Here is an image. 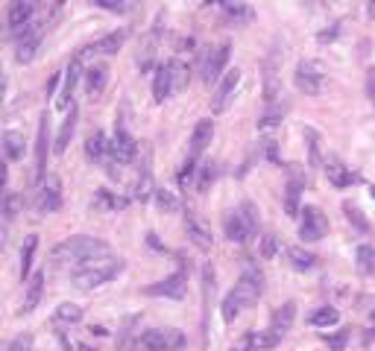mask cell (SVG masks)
<instances>
[{"mask_svg":"<svg viewBox=\"0 0 375 351\" xmlns=\"http://www.w3.org/2000/svg\"><path fill=\"white\" fill-rule=\"evenodd\" d=\"M79 351H94V348H88V345H82V348H79Z\"/></svg>","mask_w":375,"mask_h":351,"instance_id":"91938a15","label":"cell"},{"mask_svg":"<svg viewBox=\"0 0 375 351\" xmlns=\"http://www.w3.org/2000/svg\"><path fill=\"white\" fill-rule=\"evenodd\" d=\"M168 65H170L173 91H182V88L188 85V79H191V74H188V65H185V62H179V59H173V62H168Z\"/></svg>","mask_w":375,"mask_h":351,"instance_id":"60d3db41","label":"cell"},{"mask_svg":"<svg viewBox=\"0 0 375 351\" xmlns=\"http://www.w3.org/2000/svg\"><path fill=\"white\" fill-rule=\"evenodd\" d=\"M47 152H50V126H47V115H41L38 120V138H35V179L41 181L47 173Z\"/></svg>","mask_w":375,"mask_h":351,"instance_id":"2e32d148","label":"cell"},{"mask_svg":"<svg viewBox=\"0 0 375 351\" xmlns=\"http://www.w3.org/2000/svg\"><path fill=\"white\" fill-rule=\"evenodd\" d=\"M185 287H188V272L179 270L168 278L156 281V284L144 287V296H156V299H182L185 296Z\"/></svg>","mask_w":375,"mask_h":351,"instance_id":"ba28073f","label":"cell"},{"mask_svg":"<svg viewBox=\"0 0 375 351\" xmlns=\"http://www.w3.org/2000/svg\"><path fill=\"white\" fill-rule=\"evenodd\" d=\"M238 85H241V70L234 67V70H229V74L217 82V91L212 97V111H214V115H223V111L229 108V103L234 100V91H238Z\"/></svg>","mask_w":375,"mask_h":351,"instance_id":"8fae6325","label":"cell"},{"mask_svg":"<svg viewBox=\"0 0 375 351\" xmlns=\"http://www.w3.org/2000/svg\"><path fill=\"white\" fill-rule=\"evenodd\" d=\"M159 35H161V26L156 24V26H152V30L141 38V44H138V56H135V62H138V70H141V74H147V70H152V65H156Z\"/></svg>","mask_w":375,"mask_h":351,"instance_id":"4fadbf2b","label":"cell"},{"mask_svg":"<svg viewBox=\"0 0 375 351\" xmlns=\"http://www.w3.org/2000/svg\"><path fill=\"white\" fill-rule=\"evenodd\" d=\"M38 0H12L6 9V24L9 33H21L26 24H33V12H35Z\"/></svg>","mask_w":375,"mask_h":351,"instance_id":"5bb4252c","label":"cell"},{"mask_svg":"<svg viewBox=\"0 0 375 351\" xmlns=\"http://www.w3.org/2000/svg\"><path fill=\"white\" fill-rule=\"evenodd\" d=\"M112 255V246L100 237H88V234H77V237H67L59 246H53L50 258H53V266L59 270H77V266L88 263L94 258H106Z\"/></svg>","mask_w":375,"mask_h":351,"instance_id":"6da1fadb","label":"cell"},{"mask_svg":"<svg viewBox=\"0 0 375 351\" xmlns=\"http://www.w3.org/2000/svg\"><path fill=\"white\" fill-rule=\"evenodd\" d=\"M279 237L276 234H264V240H261V258H276L279 255Z\"/></svg>","mask_w":375,"mask_h":351,"instance_id":"816d5d0a","label":"cell"},{"mask_svg":"<svg viewBox=\"0 0 375 351\" xmlns=\"http://www.w3.org/2000/svg\"><path fill=\"white\" fill-rule=\"evenodd\" d=\"M326 231H328V222L323 217V211L314 208V205H305L302 208V222H299V237L305 243H317V240H323Z\"/></svg>","mask_w":375,"mask_h":351,"instance_id":"9c48e42d","label":"cell"},{"mask_svg":"<svg viewBox=\"0 0 375 351\" xmlns=\"http://www.w3.org/2000/svg\"><path fill=\"white\" fill-rule=\"evenodd\" d=\"M185 231H188V237H191V243L197 246V249H202V252H208L212 249V231H208V226L197 217V214H185Z\"/></svg>","mask_w":375,"mask_h":351,"instance_id":"ffe728a7","label":"cell"},{"mask_svg":"<svg viewBox=\"0 0 375 351\" xmlns=\"http://www.w3.org/2000/svg\"><path fill=\"white\" fill-rule=\"evenodd\" d=\"M214 179H217V164H214V161L202 164L200 179H197V190H200V193H205L208 188H212V181H214Z\"/></svg>","mask_w":375,"mask_h":351,"instance_id":"f6af8a7d","label":"cell"},{"mask_svg":"<svg viewBox=\"0 0 375 351\" xmlns=\"http://www.w3.org/2000/svg\"><path fill=\"white\" fill-rule=\"evenodd\" d=\"M156 205L164 211V214H173V211H179V199H176L170 190H164V188H156Z\"/></svg>","mask_w":375,"mask_h":351,"instance_id":"ee69618b","label":"cell"},{"mask_svg":"<svg viewBox=\"0 0 375 351\" xmlns=\"http://www.w3.org/2000/svg\"><path fill=\"white\" fill-rule=\"evenodd\" d=\"M3 152H6V161H21L24 158V135L15 129H6L3 132Z\"/></svg>","mask_w":375,"mask_h":351,"instance_id":"1f68e13d","label":"cell"},{"mask_svg":"<svg viewBox=\"0 0 375 351\" xmlns=\"http://www.w3.org/2000/svg\"><path fill=\"white\" fill-rule=\"evenodd\" d=\"M287 103L276 100V103H267V111L258 117V132H267V129H276V126H282L285 115H287Z\"/></svg>","mask_w":375,"mask_h":351,"instance_id":"484cf974","label":"cell"},{"mask_svg":"<svg viewBox=\"0 0 375 351\" xmlns=\"http://www.w3.org/2000/svg\"><path fill=\"white\" fill-rule=\"evenodd\" d=\"M118 272H123V261L106 255V258H94L88 263L77 266V270H71V281H74V287H79V290H94V287L109 284Z\"/></svg>","mask_w":375,"mask_h":351,"instance_id":"7a4b0ae2","label":"cell"},{"mask_svg":"<svg viewBox=\"0 0 375 351\" xmlns=\"http://www.w3.org/2000/svg\"><path fill=\"white\" fill-rule=\"evenodd\" d=\"M212 138H214V123L212 120H200L197 126H193V135H191V156L200 158Z\"/></svg>","mask_w":375,"mask_h":351,"instance_id":"4316f807","label":"cell"},{"mask_svg":"<svg viewBox=\"0 0 375 351\" xmlns=\"http://www.w3.org/2000/svg\"><path fill=\"white\" fill-rule=\"evenodd\" d=\"M173 91V79H170V65H159L156 67V79H152V100L164 103Z\"/></svg>","mask_w":375,"mask_h":351,"instance_id":"cb8c5ba5","label":"cell"},{"mask_svg":"<svg viewBox=\"0 0 375 351\" xmlns=\"http://www.w3.org/2000/svg\"><path fill=\"white\" fill-rule=\"evenodd\" d=\"M138 345L147 348V351H179L185 345V336L176 328H150V331L141 334Z\"/></svg>","mask_w":375,"mask_h":351,"instance_id":"5b68a950","label":"cell"},{"mask_svg":"<svg viewBox=\"0 0 375 351\" xmlns=\"http://www.w3.org/2000/svg\"><path fill=\"white\" fill-rule=\"evenodd\" d=\"M232 290L241 296L244 307H253V304L261 299V293H264V275L255 270V266H246L244 275H241V281H238V284H234Z\"/></svg>","mask_w":375,"mask_h":351,"instance_id":"30bf717a","label":"cell"},{"mask_svg":"<svg viewBox=\"0 0 375 351\" xmlns=\"http://www.w3.org/2000/svg\"><path fill=\"white\" fill-rule=\"evenodd\" d=\"M127 35H129V30H115V33H109V35H103V38H97L94 44L82 47L79 56H82V59H88V56H97V53H100V56H112V53H118V50L123 47Z\"/></svg>","mask_w":375,"mask_h":351,"instance_id":"9a60e30c","label":"cell"},{"mask_svg":"<svg viewBox=\"0 0 375 351\" xmlns=\"http://www.w3.org/2000/svg\"><path fill=\"white\" fill-rule=\"evenodd\" d=\"M308 322H311L314 328H328V325H337V322H340V313H337V307L323 304V307H317V311L308 316Z\"/></svg>","mask_w":375,"mask_h":351,"instance_id":"e575fe53","label":"cell"},{"mask_svg":"<svg viewBox=\"0 0 375 351\" xmlns=\"http://www.w3.org/2000/svg\"><path fill=\"white\" fill-rule=\"evenodd\" d=\"M302 3H305V6H311V3H314V0H302Z\"/></svg>","mask_w":375,"mask_h":351,"instance_id":"680465c9","label":"cell"},{"mask_svg":"<svg viewBox=\"0 0 375 351\" xmlns=\"http://www.w3.org/2000/svg\"><path fill=\"white\" fill-rule=\"evenodd\" d=\"M35 208L41 211V214H56V211L62 208V181H59V176L47 173L45 179L38 181Z\"/></svg>","mask_w":375,"mask_h":351,"instance_id":"8992f818","label":"cell"},{"mask_svg":"<svg viewBox=\"0 0 375 351\" xmlns=\"http://www.w3.org/2000/svg\"><path fill=\"white\" fill-rule=\"evenodd\" d=\"M24 208V196H18V193H9L6 196V202H3V220L6 222H12L18 217V211Z\"/></svg>","mask_w":375,"mask_h":351,"instance_id":"bcb514c9","label":"cell"},{"mask_svg":"<svg viewBox=\"0 0 375 351\" xmlns=\"http://www.w3.org/2000/svg\"><path fill=\"white\" fill-rule=\"evenodd\" d=\"M287 263L294 266V270L305 272V270H314L317 266V255H311V252L302 249V246H290L287 249Z\"/></svg>","mask_w":375,"mask_h":351,"instance_id":"4dcf8cb0","label":"cell"},{"mask_svg":"<svg viewBox=\"0 0 375 351\" xmlns=\"http://www.w3.org/2000/svg\"><path fill=\"white\" fill-rule=\"evenodd\" d=\"M74 132H77V106H71V111L65 115V120H62V129H59V135H56V144H53V149L62 152L67 149V144H71V138H74Z\"/></svg>","mask_w":375,"mask_h":351,"instance_id":"f1b7e54d","label":"cell"},{"mask_svg":"<svg viewBox=\"0 0 375 351\" xmlns=\"http://www.w3.org/2000/svg\"><path fill=\"white\" fill-rule=\"evenodd\" d=\"M88 3L100 6V9H106V12H129V9H132L129 0H88Z\"/></svg>","mask_w":375,"mask_h":351,"instance_id":"681fc988","label":"cell"},{"mask_svg":"<svg viewBox=\"0 0 375 351\" xmlns=\"http://www.w3.org/2000/svg\"><path fill=\"white\" fill-rule=\"evenodd\" d=\"M193 173H197V156H191L188 152V158H185V164H182V170H179V185H188V181L193 179Z\"/></svg>","mask_w":375,"mask_h":351,"instance_id":"f5cc1de1","label":"cell"},{"mask_svg":"<svg viewBox=\"0 0 375 351\" xmlns=\"http://www.w3.org/2000/svg\"><path fill=\"white\" fill-rule=\"evenodd\" d=\"M323 340H326L328 351H346V343H349V334H346V331H337V334H326Z\"/></svg>","mask_w":375,"mask_h":351,"instance_id":"f907efd6","label":"cell"},{"mask_svg":"<svg viewBox=\"0 0 375 351\" xmlns=\"http://www.w3.org/2000/svg\"><path fill=\"white\" fill-rule=\"evenodd\" d=\"M138 322H141V316H129L127 322H123V328H120V340H118V351H135L132 325H138Z\"/></svg>","mask_w":375,"mask_h":351,"instance_id":"b9f144b4","label":"cell"},{"mask_svg":"<svg viewBox=\"0 0 375 351\" xmlns=\"http://www.w3.org/2000/svg\"><path fill=\"white\" fill-rule=\"evenodd\" d=\"M282 336H276L273 331H267V334H246V345H253L255 351H264V348H273L276 343H279Z\"/></svg>","mask_w":375,"mask_h":351,"instance_id":"7bdbcfd3","label":"cell"},{"mask_svg":"<svg viewBox=\"0 0 375 351\" xmlns=\"http://www.w3.org/2000/svg\"><path fill=\"white\" fill-rule=\"evenodd\" d=\"M238 211H241V217L246 220V226H249V231H253V234H255V231H258V211H255V205H253V202H249V199H246V202H241V208H238Z\"/></svg>","mask_w":375,"mask_h":351,"instance_id":"c3c4849f","label":"cell"},{"mask_svg":"<svg viewBox=\"0 0 375 351\" xmlns=\"http://www.w3.org/2000/svg\"><path fill=\"white\" fill-rule=\"evenodd\" d=\"M106 82H109V67H106V65H91V67L86 70V88H88L91 97L103 94Z\"/></svg>","mask_w":375,"mask_h":351,"instance_id":"f546056e","label":"cell"},{"mask_svg":"<svg viewBox=\"0 0 375 351\" xmlns=\"http://www.w3.org/2000/svg\"><path fill=\"white\" fill-rule=\"evenodd\" d=\"M302 135H305V144H308V167H311V170H317L319 164H326L323 152H319V135H317V129H311V126H305Z\"/></svg>","mask_w":375,"mask_h":351,"instance_id":"836d02e7","label":"cell"},{"mask_svg":"<svg viewBox=\"0 0 375 351\" xmlns=\"http://www.w3.org/2000/svg\"><path fill=\"white\" fill-rule=\"evenodd\" d=\"M294 316H296V304L294 302H285L279 311H273L270 316V331L276 336H285L290 328H294Z\"/></svg>","mask_w":375,"mask_h":351,"instance_id":"7402d4cb","label":"cell"},{"mask_svg":"<svg viewBox=\"0 0 375 351\" xmlns=\"http://www.w3.org/2000/svg\"><path fill=\"white\" fill-rule=\"evenodd\" d=\"M302 176L296 170H290V181H287V188H285V211H287V217H296L302 214V205H299V193H302Z\"/></svg>","mask_w":375,"mask_h":351,"instance_id":"603a6c76","label":"cell"},{"mask_svg":"<svg viewBox=\"0 0 375 351\" xmlns=\"http://www.w3.org/2000/svg\"><path fill=\"white\" fill-rule=\"evenodd\" d=\"M35 249H38V234H30L26 243L21 249V281L30 275V266H33V258H35Z\"/></svg>","mask_w":375,"mask_h":351,"instance_id":"f35d334b","label":"cell"},{"mask_svg":"<svg viewBox=\"0 0 375 351\" xmlns=\"http://www.w3.org/2000/svg\"><path fill=\"white\" fill-rule=\"evenodd\" d=\"M79 319H82V307L79 304H71V302L59 304L56 313H53V322H56V325H77Z\"/></svg>","mask_w":375,"mask_h":351,"instance_id":"d590c367","label":"cell"},{"mask_svg":"<svg viewBox=\"0 0 375 351\" xmlns=\"http://www.w3.org/2000/svg\"><path fill=\"white\" fill-rule=\"evenodd\" d=\"M223 226H226V237L232 243H246L249 237H253V231H249V226H246V220L241 217V211H232Z\"/></svg>","mask_w":375,"mask_h":351,"instance_id":"d4e9b609","label":"cell"},{"mask_svg":"<svg viewBox=\"0 0 375 351\" xmlns=\"http://www.w3.org/2000/svg\"><path fill=\"white\" fill-rule=\"evenodd\" d=\"M238 351H255V348H253V345H246V343H244V348H238Z\"/></svg>","mask_w":375,"mask_h":351,"instance_id":"9f6ffc18","label":"cell"},{"mask_svg":"<svg viewBox=\"0 0 375 351\" xmlns=\"http://www.w3.org/2000/svg\"><path fill=\"white\" fill-rule=\"evenodd\" d=\"M244 311H246V307H244L241 296H238L234 290H229V293H226V299H223V307H220V313H223V322H234Z\"/></svg>","mask_w":375,"mask_h":351,"instance_id":"8d00e7d4","label":"cell"},{"mask_svg":"<svg viewBox=\"0 0 375 351\" xmlns=\"http://www.w3.org/2000/svg\"><path fill=\"white\" fill-rule=\"evenodd\" d=\"M264 156H267L273 164H279V152H276V140L273 138L264 140Z\"/></svg>","mask_w":375,"mask_h":351,"instance_id":"11a10c76","label":"cell"},{"mask_svg":"<svg viewBox=\"0 0 375 351\" xmlns=\"http://www.w3.org/2000/svg\"><path fill=\"white\" fill-rule=\"evenodd\" d=\"M294 82H296V88H299L302 94L317 97L319 91H323V85H326V67H323V62H317V59H302V62L296 65Z\"/></svg>","mask_w":375,"mask_h":351,"instance_id":"3957f363","label":"cell"},{"mask_svg":"<svg viewBox=\"0 0 375 351\" xmlns=\"http://www.w3.org/2000/svg\"><path fill=\"white\" fill-rule=\"evenodd\" d=\"M326 176H328V185L337 188V190L349 188V185H355V181H358V173H352L337 156H328L326 158Z\"/></svg>","mask_w":375,"mask_h":351,"instance_id":"e0dca14e","label":"cell"},{"mask_svg":"<svg viewBox=\"0 0 375 351\" xmlns=\"http://www.w3.org/2000/svg\"><path fill=\"white\" fill-rule=\"evenodd\" d=\"M223 6H226V18H232V21L249 18V9L241 3V0H223Z\"/></svg>","mask_w":375,"mask_h":351,"instance_id":"7dc6e473","label":"cell"},{"mask_svg":"<svg viewBox=\"0 0 375 351\" xmlns=\"http://www.w3.org/2000/svg\"><path fill=\"white\" fill-rule=\"evenodd\" d=\"M45 30H47V18L45 21H35V24H26L15 41V59L21 65L26 62H33L35 59V53H38V44H41V38H45Z\"/></svg>","mask_w":375,"mask_h":351,"instance_id":"277c9868","label":"cell"},{"mask_svg":"<svg viewBox=\"0 0 375 351\" xmlns=\"http://www.w3.org/2000/svg\"><path fill=\"white\" fill-rule=\"evenodd\" d=\"M150 196H156V188H152V170H150V147H144V161L135 179V199L147 202Z\"/></svg>","mask_w":375,"mask_h":351,"instance_id":"44dd1931","label":"cell"},{"mask_svg":"<svg viewBox=\"0 0 375 351\" xmlns=\"http://www.w3.org/2000/svg\"><path fill=\"white\" fill-rule=\"evenodd\" d=\"M33 348V336L30 334H24V336H18V340L15 343H12L9 345V351H30Z\"/></svg>","mask_w":375,"mask_h":351,"instance_id":"db71d44e","label":"cell"},{"mask_svg":"<svg viewBox=\"0 0 375 351\" xmlns=\"http://www.w3.org/2000/svg\"><path fill=\"white\" fill-rule=\"evenodd\" d=\"M138 156V140L129 135L127 123H115V138H112V161L115 164H132Z\"/></svg>","mask_w":375,"mask_h":351,"instance_id":"52a82bcc","label":"cell"},{"mask_svg":"<svg viewBox=\"0 0 375 351\" xmlns=\"http://www.w3.org/2000/svg\"><path fill=\"white\" fill-rule=\"evenodd\" d=\"M129 205V199H123V196H115V193H109V190H100L91 199V208L94 211H123Z\"/></svg>","mask_w":375,"mask_h":351,"instance_id":"d6a6232c","label":"cell"},{"mask_svg":"<svg viewBox=\"0 0 375 351\" xmlns=\"http://www.w3.org/2000/svg\"><path fill=\"white\" fill-rule=\"evenodd\" d=\"M205 3H223V0H205Z\"/></svg>","mask_w":375,"mask_h":351,"instance_id":"6f0895ef","label":"cell"},{"mask_svg":"<svg viewBox=\"0 0 375 351\" xmlns=\"http://www.w3.org/2000/svg\"><path fill=\"white\" fill-rule=\"evenodd\" d=\"M229 53H232L229 41H223V44H217V47L208 50L205 65H202V79L205 82H217L220 79V74H223L226 65H229Z\"/></svg>","mask_w":375,"mask_h":351,"instance_id":"7c38bea8","label":"cell"},{"mask_svg":"<svg viewBox=\"0 0 375 351\" xmlns=\"http://www.w3.org/2000/svg\"><path fill=\"white\" fill-rule=\"evenodd\" d=\"M86 156L91 164H112V140H106L103 132H94L86 140Z\"/></svg>","mask_w":375,"mask_h":351,"instance_id":"d6986e66","label":"cell"},{"mask_svg":"<svg viewBox=\"0 0 375 351\" xmlns=\"http://www.w3.org/2000/svg\"><path fill=\"white\" fill-rule=\"evenodd\" d=\"M82 56L77 53L74 59H71V65L65 67V85H62V94H59V100H56V106L59 108H67V106H74L71 103V97H74V88H77V82H79V76H82Z\"/></svg>","mask_w":375,"mask_h":351,"instance_id":"ac0fdd59","label":"cell"},{"mask_svg":"<svg viewBox=\"0 0 375 351\" xmlns=\"http://www.w3.org/2000/svg\"><path fill=\"white\" fill-rule=\"evenodd\" d=\"M343 214H346V220L355 226V231L358 234H367L369 231V222H367V217L360 214V208L358 205H352V202H343Z\"/></svg>","mask_w":375,"mask_h":351,"instance_id":"ab89813d","label":"cell"},{"mask_svg":"<svg viewBox=\"0 0 375 351\" xmlns=\"http://www.w3.org/2000/svg\"><path fill=\"white\" fill-rule=\"evenodd\" d=\"M355 261H358V270L364 275H375V249L369 243H360L355 252Z\"/></svg>","mask_w":375,"mask_h":351,"instance_id":"74e56055","label":"cell"},{"mask_svg":"<svg viewBox=\"0 0 375 351\" xmlns=\"http://www.w3.org/2000/svg\"><path fill=\"white\" fill-rule=\"evenodd\" d=\"M45 281L47 275L45 272H35L33 281H30V287H26V296H24V307H21V313H33L38 302H41V293H45Z\"/></svg>","mask_w":375,"mask_h":351,"instance_id":"83f0119b","label":"cell"},{"mask_svg":"<svg viewBox=\"0 0 375 351\" xmlns=\"http://www.w3.org/2000/svg\"><path fill=\"white\" fill-rule=\"evenodd\" d=\"M369 193H372V199H375V185H372V188H369Z\"/></svg>","mask_w":375,"mask_h":351,"instance_id":"94428289","label":"cell"}]
</instances>
